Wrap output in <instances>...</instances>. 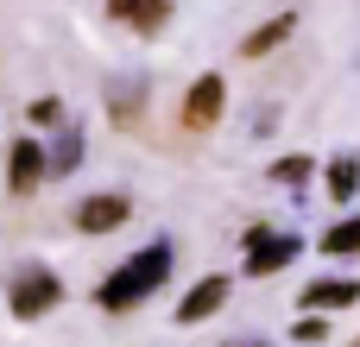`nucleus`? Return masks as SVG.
<instances>
[{"mask_svg":"<svg viewBox=\"0 0 360 347\" xmlns=\"http://www.w3.org/2000/svg\"><path fill=\"white\" fill-rule=\"evenodd\" d=\"M25 114H32V126H57V120H63V101H57V95H38Z\"/></svg>","mask_w":360,"mask_h":347,"instance_id":"4468645a","label":"nucleus"},{"mask_svg":"<svg viewBox=\"0 0 360 347\" xmlns=\"http://www.w3.org/2000/svg\"><path fill=\"white\" fill-rule=\"evenodd\" d=\"M82 164V126L76 120H57V139H51V177L76 171Z\"/></svg>","mask_w":360,"mask_h":347,"instance_id":"9b49d317","label":"nucleus"},{"mask_svg":"<svg viewBox=\"0 0 360 347\" xmlns=\"http://www.w3.org/2000/svg\"><path fill=\"white\" fill-rule=\"evenodd\" d=\"M291 335H297V341H323V316H304V322H297Z\"/></svg>","mask_w":360,"mask_h":347,"instance_id":"dca6fc26","label":"nucleus"},{"mask_svg":"<svg viewBox=\"0 0 360 347\" xmlns=\"http://www.w3.org/2000/svg\"><path fill=\"white\" fill-rule=\"evenodd\" d=\"M272 177H278V183H304V177H310V158H278Z\"/></svg>","mask_w":360,"mask_h":347,"instance_id":"2eb2a0df","label":"nucleus"},{"mask_svg":"<svg viewBox=\"0 0 360 347\" xmlns=\"http://www.w3.org/2000/svg\"><path fill=\"white\" fill-rule=\"evenodd\" d=\"M44 177H51V145H38V139H19V145L6 152V190H13V196H32Z\"/></svg>","mask_w":360,"mask_h":347,"instance_id":"7ed1b4c3","label":"nucleus"},{"mask_svg":"<svg viewBox=\"0 0 360 347\" xmlns=\"http://www.w3.org/2000/svg\"><path fill=\"white\" fill-rule=\"evenodd\" d=\"M323 253H329V259H342V253H360V215L335 221V228L323 234Z\"/></svg>","mask_w":360,"mask_h":347,"instance_id":"f8f14e48","label":"nucleus"},{"mask_svg":"<svg viewBox=\"0 0 360 347\" xmlns=\"http://www.w3.org/2000/svg\"><path fill=\"white\" fill-rule=\"evenodd\" d=\"M234 347H266V341H234Z\"/></svg>","mask_w":360,"mask_h":347,"instance_id":"f3484780","label":"nucleus"},{"mask_svg":"<svg viewBox=\"0 0 360 347\" xmlns=\"http://www.w3.org/2000/svg\"><path fill=\"white\" fill-rule=\"evenodd\" d=\"M291 259H297V234H272V228H253L247 234V272L253 278H272Z\"/></svg>","mask_w":360,"mask_h":347,"instance_id":"20e7f679","label":"nucleus"},{"mask_svg":"<svg viewBox=\"0 0 360 347\" xmlns=\"http://www.w3.org/2000/svg\"><path fill=\"white\" fill-rule=\"evenodd\" d=\"M108 19L133 25V32H165L171 25V0H108Z\"/></svg>","mask_w":360,"mask_h":347,"instance_id":"0eeeda50","label":"nucleus"},{"mask_svg":"<svg viewBox=\"0 0 360 347\" xmlns=\"http://www.w3.org/2000/svg\"><path fill=\"white\" fill-rule=\"evenodd\" d=\"M171 278V247L158 240V247H146V253H133V259H120L108 278H101V291H95V303L108 310V316H127L133 303H146L158 284Z\"/></svg>","mask_w":360,"mask_h":347,"instance_id":"f257e3e1","label":"nucleus"},{"mask_svg":"<svg viewBox=\"0 0 360 347\" xmlns=\"http://www.w3.org/2000/svg\"><path fill=\"white\" fill-rule=\"evenodd\" d=\"M354 190H360V158H335V164H329V196L348 202Z\"/></svg>","mask_w":360,"mask_h":347,"instance_id":"ddd939ff","label":"nucleus"},{"mask_svg":"<svg viewBox=\"0 0 360 347\" xmlns=\"http://www.w3.org/2000/svg\"><path fill=\"white\" fill-rule=\"evenodd\" d=\"M221 303H228V278H202V284L177 303V322H209Z\"/></svg>","mask_w":360,"mask_h":347,"instance_id":"6e6552de","label":"nucleus"},{"mask_svg":"<svg viewBox=\"0 0 360 347\" xmlns=\"http://www.w3.org/2000/svg\"><path fill=\"white\" fill-rule=\"evenodd\" d=\"M6 303H13V316H19V322H38V316H51V310L63 303V284H57V272H51V266H25V272H13Z\"/></svg>","mask_w":360,"mask_h":347,"instance_id":"f03ea898","label":"nucleus"},{"mask_svg":"<svg viewBox=\"0 0 360 347\" xmlns=\"http://www.w3.org/2000/svg\"><path fill=\"white\" fill-rule=\"evenodd\" d=\"M348 303H360L354 278H316V284L304 291V310H348Z\"/></svg>","mask_w":360,"mask_h":347,"instance_id":"1a4fd4ad","label":"nucleus"},{"mask_svg":"<svg viewBox=\"0 0 360 347\" xmlns=\"http://www.w3.org/2000/svg\"><path fill=\"white\" fill-rule=\"evenodd\" d=\"M221 101H228L221 76H196L190 95H184V126H190V133H209V126L221 120Z\"/></svg>","mask_w":360,"mask_h":347,"instance_id":"39448f33","label":"nucleus"},{"mask_svg":"<svg viewBox=\"0 0 360 347\" xmlns=\"http://www.w3.org/2000/svg\"><path fill=\"white\" fill-rule=\"evenodd\" d=\"M291 32H297V13H278V19H266V25H259V32L240 44V57H253V63H259V57H266V51H278Z\"/></svg>","mask_w":360,"mask_h":347,"instance_id":"9d476101","label":"nucleus"},{"mask_svg":"<svg viewBox=\"0 0 360 347\" xmlns=\"http://www.w3.org/2000/svg\"><path fill=\"white\" fill-rule=\"evenodd\" d=\"M127 215H133V202L108 190V196H89V202L76 209V228H82V234H114V228H127Z\"/></svg>","mask_w":360,"mask_h":347,"instance_id":"423d86ee","label":"nucleus"}]
</instances>
